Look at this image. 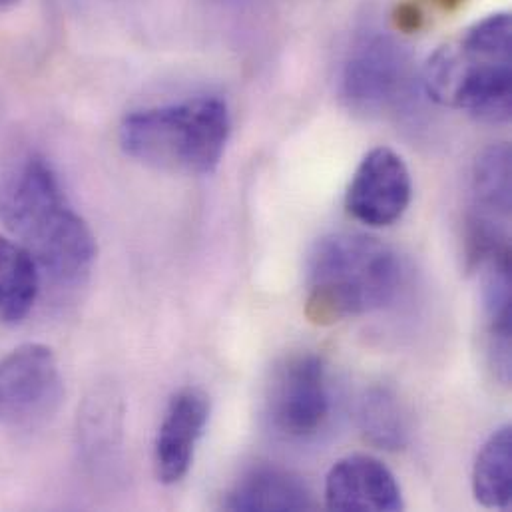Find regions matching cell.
Masks as SVG:
<instances>
[{"label": "cell", "mask_w": 512, "mask_h": 512, "mask_svg": "<svg viewBox=\"0 0 512 512\" xmlns=\"http://www.w3.org/2000/svg\"><path fill=\"white\" fill-rule=\"evenodd\" d=\"M208 421L210 397L204 391L188 387L170 399L154 443V465L160 483L176 485L188 475Z\"/></svg>", "instance_id": "30bf717a"}, {"label": "cell", "mask_w": 512, "mask_h": 512, "mask_svg": "<svg viewBox=\"0 0 512 512\" xmlns=\"http://www.w3.org/2000/svg\"><path fill=\"white\" fill-rule=\"evenodd\" d=\"M0 222L58 287L82 285L96 240L40 154L20 158L0 180Z\"/></svg>", "instance_id": "6da1fadb"}, {"label": "cell", "mask_w": 512, "mask_h": 512, "mask_svg": "<svg viewBox=\"0 0 512 512\" xmlns=\"http://www.w3.org/2000/svg\"><path fill=\"white\" fill-rule=\"evenodd\" d=\"M413 182L405 160L391 148L371 150L359 164L345 196V208L369 228H389L411 204Z\"/></svg>", "instance_id": "9c48e42d"}, {"label": "cell", "mask_w": 512, "mask_h": 512, "mask_svg": "<svg viewBox=\"0 0 512 512\" xmlns=\"http://www.w3.org/2000/svg\"><path fill=\"white\" fill-rule=\"evenodd\" d=\"M341 92L345 102L361 114H399L417 94L409 52L391 34L367 28L349 48Z\"/></svg>", "instance_id": "5b68a950"}, {"label": "cell", "mask_w": 512, "mask_h": 512, "mask_svg": "<svg viewBox=\"0 0 512 512\" xmlns=\"http://www.w3.org/2000/svg\"><path fill=\"white\" fill-rule=\"evenodd\" d=\"M429 2L437 4V6H439V8H443V10H453V8L461 6L465 0H429Z\"/></svg>", "instance_id": "e0dca14e"}, {"label": "cell", "mask_w": 512, "mask_h": 512, "mask_svg": "<svg viewBox=\"0 0 512 512\" xmlns=\"http://www.w3.org/2000/svg\"><path fill=\"white\" fill-rule=\"evenodd\" d=\"M325 507L339 512H397L405 509L395 475L375 457L349 455L325 479Z\"/></svg>", "instance_id": "8fae6325"}, {"label": "cell", "mask_w": 512, "mask_h": 512, "mask_svg": "<svg viewBox=\"0 0 512 512\" xmlns=\"http://www.w3.org/2000/svg\"><path fill=\"white\" fill-rule=\"evenodd\" d=\"M511 148L497 144L475 162L467 216V248L471 263L511 254Z\"/></svg>", "instance_id": "ba28073f"}, {"label": "cell", "mask_w": 512, "mask_h": 512, "mask_svg": "<svg viewBox=\"0 0 512 512\" xmlns=\"http://www.w3.org/2000/svg\"><path fill=\"white\" fill-rule=\"evenodd\" d=\"M307 315L327 325L387 307L403 283L395 250L365 234L321 238L307 261Z\"/></svg>", "instance_id": "7a4b0ae2"}, {"label": "cell", "mask_w": 512, "mask_h": 512, "mask_svg": "<svg viewBox=\"0 0 512 512\" xmlns=\"http://www.w3.org/2000/svg\"><path fill=\"white\" fill-rule=\"evenodd\" d=\"M327 367L313 353L287 357L275 371L267 393V419L287 439H309L329 419Z\"/></svg>", "instance_id": "52a82bcc"}, {"label": "cell", "mask_w": 512, "mask_h": 512, "mask_svg": "<svg viewBox=\"0 0 512 512\" xmlns=\"http://www.w3.org/2000/svg\"><path fill=\"white\" fill-rule=\"evenodd\" d=\"M64 397V381L54 353L26 343L0 359V425L36 429L52 419Z\"/></svg>", "instance_id": "8992f818"}, {"label": "cell", "mask_w": 512, "mask_h": 512, "mask_svg": "<svg viewBox=\"0 0 512 512\" xmlns=\"http://www.w3.org/2000/svg\"><path fill=\"white\" fill-rule=\"evenodd\" d=\"M40 269L14 240L0 236V323L16 325L32 311L40 291Z\"/></svg>", "instance_id": "5bb4252c"}, {"label": "cell", "mask_w": 512, "mask_h": 512, "mask_svg": "<svg viewBox=\"0 0 512 512\" xmlns=\"http://www.w3.org/2000/svg\"><path fill=\"white\" fill-rule=\"evenodd\" d=\"M479 271L485 325L493 367L507 383L511 379V254L489 256L473 263Z\"/></svg>", "instance_id": "7c38bea8"}, {"label": "cell", "mask_w": 512, "mask_h": 512, "mask_svg": "<svg viewBox=\"0 0 512 512\" xmlns=\"http://www.w3.org/2000/svg\"><path fill=\"white\" fill-rule=\"evenodd\" d=\"M473 491L485 509L509 511L512 505V429L495 431L483 445L475 469Z\"/></svg>", "instance_id": "9a60e30c"}, {"label": "cell", "mask_w": 512, "mask_h": 512, "mask_svg": "<svg viewBox=\"0 0 512 512\" xmlns=\"http://www.w3.org/2000/svg\"><path fill=\"white\" fill-rule=\"evenodd\" d=\"M18 0H0V6H8V4H14Z\"/></svg>", "instance_id": "ac0fdd59"}, {"label": "cell", "mask_w": 512, "mask_h": 512, "mask_svg": "<svg viewBox=\"0 0 512 512\" xmlns=\"http://www.w3.org/2000/svg\"><path fill=\"white\" fill-rule=\"evenodd\" d=\"M357 419L367 441L381 449L399 451L409 443V415L401 399L387 387H371L363 393Z\"/></svg>", "instance_id": "2e32d148"}, {"label": "cell", "mask_w": 512, "mask_h": 512, "mask_svg": "<svg viewBox=\"0 0 512 512\" xmlns=\"http://www.w3.org/2000/svg\"><path fill=\"white\" fill-rule=\"evenodd\" d=\"M230 134L228 104L218 96H196L128 114L120 126V146L154 170L206 176L220 166Z\"/></svg>", "instance_id": "277c9868"}, {"label": "cell", "mask_w": 512, "mask_h": 512, "mask_svg": "<svg viewBox=\"0 0 512 512\" xmlns=\"http://www.w3.org/2000/svg\"><path fill=\"white\" fill-rule=\"evenodd\" d=\"M224 507L242 512L313 511L309 487L297 475L279 467H256L230 491Z\"/></svg>", "instance_id": "4fadbf2b"}, {"label": "cell", "mask_w": 512, "mask_h": 512, "mask_svg": "<svg viewBox=\"0 0 512 512\" xmlns=\"http://www.w3.org/2000/svg\"><path fill=\"white\" fill-rule=\"evenodd\" d=\"M421 82L439 104L485 124H507L512 114L511 14H489L459 44L435 52Z\"/></svg>", "instance_id": "3957f363"}]
</instances>
